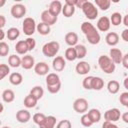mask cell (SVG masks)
Listing matches in <instances>:
<instances>
[{
	"label": "cell",
	"instance_id": "5b68a950",
	"mask_svg": "<svg viewBox=\"0 0 128 128\" xmlns=\"http://www.w3.org/2000/svg\"><path fill=\"white\" fill-rule=\"evenodd\" d=\"M22 30H23L24 34L27 36L33 35L35 33V30H37V25H36L35 20L31 17L25 18L23 21V24H22Z\"/></svg>",
	"mask_w": 128,
	"mask_h": 128
},
{
	"label": "cell",
	"instance_id": "b9f144b4",
	"mask_svg": "<svg viewBox=\"0 0 128 128\" xmlns=\"http://www.w3.org/2000/svg\"><path fill=\"white\" fill-rule=\"evenodd\" d=\"M9 52V45L7 43H5L4 41H1L0 43V56L4 57L8 54Z\"/></svg>",
	"mask_w": 128,
	"mask_h": 128
},
{
	"label": "cell",
	"instance_id": "74e56055",
	"mask_svg": "<svg viewBox=\"0 0 128 128\" xmlns=\"http://www.w3.org/2000/svg\"><path fill=\"white\" fill-rule=\"evenodd\" d=\"M46 117H47V116H46L45 114H43V113H35V114L33 115L32 119H33L34 123L39 126V125H41V124L43 123V121L46 119Z\"/></svg>",
	"mask_w": 128,
	"mask_h": 128
},
{
	"label": "cell",
	"instance_id": "f546056e",
	"mask_svg": "<svg viewBox=\"0 0 128 128\" xmlns=\"http://www.w3.org/2000/svg\"><path fill=\"white\" fill-rule=\"evenodd\" d=\"M37 102H38V100L34 96H32L31 94H28L24 98V106L27 108H34L36 106Z\"/></svg>",
	"mask_w": 128,
	"mask_h": 128
},
{
	"label": "cell",
	"instance_id": "f1b7e54d",
	"mask_svg": "<svg viewBox=\"0 0 128 128\" xmlns=\"http://www.w3.org/2000/svg\"><path fill=\"white\" fill-rule=\"evenodd\" d=\"M119 89H120V84H119L118 81L111 80V81L108 82V84H107V90L109 91V93L116 94V93H118Z\"/></svg>",
	"mask_w": 128,
	"mask_h": 128
},
{
	"label": "cell",
	"instance_id": "7a4b0ae2",
	"mask_svg": "<svg viewBox=\"0 0 128 128\" xmlns=\"http://www.w3.org/2000/svg\"><path fill=\"white\" fill-rule=\"evenodd\" d=\"M98 64L101 70L106 74H111L115 71L116 64L112 61V59L107 55H101L98 58Z\"/></svg>",
	"mask_w": 128,
	"mask_h": 128
},
{
	"label": "cell",
	"instance_id": "f5cc1de1",
	"mask_svg": "<svg viewBox=\"0 0 128 128\" xmlns=\"http://www.w3.org/2000/svg\"><path fill=\"white\" fill-rule=\"evenodd\" d=\"M123 24L126 26V27H128V14H126L125 16H124V18H123Z\"/></svg>",
	"mask_w": 128,
	"mask_h": 128
},
{
	"label": "cell",
	"instance_id": "44dd1931",
	"mask_svg": "<svg viewBox=\"0 0 128 128\" xmlns=\"http://www.w3.org/2000/svg\"><path fill=\"white\" fill-rule=\"evenodd\" d=\"M58 83H61L60 77L56 73H49L46 76V86H51V85H56Z\"/></svg>",
	"mask_w": 128,
	"mask_h": 128
},
{
	"label": "cell",
	"instance_id": "681fc988",
	"mask_svg": "<svg viewBox=\"0 0 128 128\" xmlns=\"http://www.w3.org/2000/svg\"><path fill=\"white\" fill-rule=\"evenodd\" d=\"M121 38L125 41V42H128V28L124 29L121 33Z\"/></svg>",
	"mask_w": 128,
	"mask_h": 128
},
{
	"label": "cell",
	"instance_id": "f907efd6",
	"mask_svg": "<svg viewBox=\"0 0 128 128\" xmlns=\"http://www.w3.org/2000/svg\"><path fill=\"white\" fill-rule=\"evenodd\" d=\"M5 24H6V18H5V16L4 15H0V27H1V29L4 28Z\"/></svg>",
	"mask_w": 128,
	"mask_h": 128
},
{
	"label": "cell",
	"instance_id": "e0dca14e",
	"mask_svg": "<svg viewBox=\"0 0 128 128\" xmlns=\"http://www.w3.org/2000/svg\"><path fill=\"white\" fill-rule=\"evenodd\" d=\"M31 118V114L26 109H21L16 113V119L20 123H27Z\"/></svg>",
	"mask_w": 128,
	"mask_h": 128
},
{
	"label": "cell",
	"instance_id": "c3c4849f",
	"mask_svg": "<svg viewBox=\"0 0 128 128\" xmlns=\"http://www.w3.org/2000/svg\"><path fill=\"white\" fill-rule=\"evenodd\" d=\"M122 65L124 68L128 69V53H126L125 55H123V58H122Z\"/></svg>",
	"mask_w": 128,
	"mask_h": 128
},
{
	"label": "cell",
	"instance_id": "816d5d0a",
	"mask_svg": "<svg viewBox=\"0 0 128 128\" xmlns=\"http://www.w3.org/2000/svg\"><path fill=\"white\" fill-rule=\"evenodd\" d=\"M121 118H122V120H123L125 123H127V124H128V112L123 113V114L121 115Z\"/></svg>",
	"mask_w": 128,
	"mask_h": 128
},
{
	"label": "cell",
	"instance_id": "db71d44e",
	"mask_svg": "<svg viewBox=\"0 0 128 128\" xmlns=\"http://www.w3.org/2000/svg\"><path fill=\"white\" fill-rule=\"evenodd\" d=\"M123 85H124V87L128 90V77H126V78L124 79V81H123Z\"/></svg>",
	"mask_w": 128,
	"mask_h": 128
},
{
	"label": "cell",
	"instance_id": "d6986e66",
	"mask_svg": "<svg viewBox=\"0 0 128 128\" xmlns=\"http://www.w3.org/2000/svg\"><path fill=\"white\" fill-rule=\"evenodd\" d=\"M65 42L70 47L76 46L77 42H78V35H77V33H75V32H68L65 35Z\"/></svg>",
	"mask_w": 128,
	"mask_h": 128
},
{
	"label": "cell",
	"instance_id": "7c38bea8",
	"mask_svg": "<svg viewBox=\"0 0 128 128\" xmlns=\"http://www.w3.org/2000/svg\"><path fill=\"white\" fill-rule=\"evenodd\" d=\"M66 66V61L65 59L62 57V56H56L54 59H53V62H52V67L53 69L56 71V72H61L64 70Z\"/></svg>",
	"mask_w": 128,
	"mask_h": 128
},
{
	"label": "cell",
	"instance_id": "5bb4252c",
	"mask_svg": "<svg viewBox=\"0 0 128 128\" xmlns=\"http://www.w3.org/2000/svg\"><path fill=\"white\" fill-rule=\"evenodd\" d=\"M34 71L37 75L39 76H43L46 74H49V66L46 62H38L35 64L34 66Z\"/></svg>",
	"mask_w": 128,
	"mask_h": 128
},
{
	"label": "cell",
	"instance_id": "d6a6232c",
	"mask_svg": "<svg viewBox=\"0 0 128 128\" xmlns=\"http://www.w3.org/2000/svg\"><path fill=\"white\" fill-rule=\"evenodd\" d=\"M65 59L68 61H74L75 59H77V54H76V50L75 47H70L67 48L65 50Z\"/></svg>",
	"mask_w": 128,
	"mask_h": 128
},
{
	"label": "cell",
	"instance_id": "8d00e7d4",
	"mask_svg": "<svg viewBox=\"0 0 128 128\" xmlns=\"http://www.w3.org/2000/svg\"><path fill=\"white\" fill-rule=\"evenodd\" d=\"M122 15L119 13V12H114V13H112V15H111V17H110V22H111V24L112 25H114V26H118V25H120L121 24V22H122Z\"/></svg>",
	"mask_w": 128,
	"mask_h": 128
},
{
	"label": "cell",
	"instance_id": "7dc6e473",
	"mask_svg": "<svg viewBox=\"0 0 128 128\" xmlns=\"http://www.w3.org/2000/svg\"><path fill=\"white\" fill-rule=\"evenodd\" d=\"M102 128H119V127L116 124H114L113 122L104 121V123L102 124Z\"/></svg>",
	"mask_w": 128,
	"mask_h": 128
},
{
	"label": "cell",
	"instance_id": "603a6c76",
	"mask_svg": "<svg viewBox=\"0 0 128 128\" xmlns=\"http://www.w3.org/2000/svg\"><path fill=\"white\" fill-rule=\"evenodd\" d=\"M22 81H23V77H22V75H21L20 73H18V72L11 73L10 76H9V82H10L12 85H14V86L20 85V84L22 83Z\"/></svg>",
	"mask_w": 128,
	"mask_h": 128
},
{
	"label": "cell",
	"instance_id": "f6af8a7d",
	"mask_svg": "<svg viewBox=\"0 0 128 128\" xmlns=\"http://www.w3.org/2000/svg\"><path fill=\"white\" fill-rule=\"evenodd\" d=\"M119 101L123 106H128V92H123L121 93L119 97Z\"/></svg>",
	"mask_w": 128,
	"mask_h": 128
},
{
	"label": "cell",
	"instance_id": "7402d4cb",
	"mask_svg": "<svg viewBox=\"0 0 128 128\" xmlns=\"http://www.w3.org/2000/svg\"><path fill=\"white\" fill-rule=\"evenodd\" d=\"M15 50H16V52H17L18 54H20V55L26 54L29 50H28V47H27V44H26L25 40H20V41H18V42L16 43V45H15Z\"/></svg>",
	"mask_w": 128,
	"mask_h": 128
},
{
	"label": "cell",
	"instance_id": "30bf717a",
	"mask_svg": "<svg viewBox=\"0 0 128 128\" xmlns=\"http://www.w3.org/2000/svg\"><path fill=\"white\" fill-rule=\"evenodd\" d=\"M97 28L99 31L101 32H106L110 29V26H111V22H110V18L106 17V16H102L98 19L97 21V24H96Z\"/></svg>",
	"mask_w": 128,
	"mask_h": 128
},
{
	"label": "cell",
	"instance_id": "ffe728a7",
	"mask_svg": "<svg viewBox=\"0 0 128 128\" xmlns=\"http://www.w3.org/2000/svg\"><path fill=\"white\" fill-rule=\"evenodd\" d=\"M105 41L109 46H115L119 42V35L116 32H109L105 37Z\"/></svg>",
	"mask_w": 128,
	"mask_h": 128
},
{
	"label": "cell",
	"instance_id": "7bdbcfd3",
	"mask_svg": "<svg viewBox=\"0 0 128 128\" xmlns=\"http://www.w3.org/2000/svg\"><path fill=\"white\" fill-rule=\"evenodd\" d=\"M56 128H72V124L69 120L64 119L58 122V124L56 125Z\"/></svg>",
	"mask_w": 128,
	"mask_h": 128
},
{
	"label": "cell",
	"instance_id": "ac0fdd59",
	"mask_svg": "<svg viewBox=\"0 0 128 128\" xmlns=\"http://www.w3.org/2000/svg\"><path fill=\"white\" fill-rule=\"evenodd\" d=\"M75 70L79 75H85L90 71V64L86 61H80L76 64Z\"/></svg>",
	"mask_w": 128,
	"mask_h": 128
},
{
	"label": "cell",
	"instance_id": "6f0895ef",
	"mask_svg": "<svg viewBox=\"0 0 128 128\" xmlns=\"http://www.w3.org/2000/svg\"><path fill=\"white\" fill-rule=\"evenodd\" d=\"M2 128H10V127H8V126H4V127H2Z\"/></svg>",
	"mask_w": 128,
	"mask_h": 128
},
{
	"label": "cell",
	"instance_id": "ba28073f",
	"mask_svg": "<svg viewBox=\"0 0 128 128\" xmlns=\"http://www.w3.org/2000/svg\"><path fill=\"white\" fill-rule=\"evenodd\" d=\"M10 12H11V15H12L14 18L20 19V18H22L23 16H25V14H26V7H25L23 4H20V3L14 4V5L11 7Z\"/></svg>",
	"mask_w": 128,
	"mask_h": 128
},
{
	"label": "cell",
	"instance_id": "9f6ffc18",
	"mask_svg": "<svg viewBox=\"0 0 128 128\" xmlns=\"http://www.w3.org/2000/svg\"><path fill=\"white\" fill-rule=\"evenodd\" d=\"M4 4H5V1H4V0H2V1L0 2V7H1V6H3Z\"/></svg>",
	"mask_w": 128,
	"mask_h": 128
},
{
	"label": "cell",
	"instance_id": "11a10c76",
	"mask_svg": "<svg viewBox=\"0 0 128 128\" xmlns=\"http://www.w3.org/2000/svg\"><path fill=\"white\" fill-rule=\"evenodd\" d=\"M0 34H1V36H0V40H3V39H4V36H5V32L3 31V29L0 30Z\"/></svg>",
	"mask_w": 128,
	"mask_h": 128
},
{
	"label": "cell",
	"instance_id": "484cf974",
	"mask_svg": "<svg viewBox=\"0 0 128 128\" xmlns=\"http://www.w3.org/2000/svg\"><path fill=\"white\" fill-rule=\"evenodd\" d=\"M15 99V93L11 89H6L2 92V100L6 103H11Z\"/></svg>",
	"mask_w": 128,
	"mask_h": 128
},
{
	"label": "cell",
	"instance_id": "2e32d148",
	"mask_svg": "<svg viewBox=\"0 0 128 128\" xmlns=\"http://www.w3.org/2000/svg\"><path fill=\"white\" fill-rule=\"evenodd\" d=\"M21 66L23 69H26V70H29L32 67H34L35 66V60H34L33 56H31L29 54L23 56L21 59Z\"/></svg>",
	"mask_w": 128,
	"mask_h": 128
},
{
	"label": "cell",
	"instance_id": "8992f818",
	"mask_svg": "<svg viewBox=\"0 0 128 128\" xmlns=\"http://www.w3.org/2000/svg\"><path fill=\"white\" fill-rule=\"evenodd\" d=\"M88 101L85 98H77L73 102V109L77 113L85 114V112L88 110Z\"/></svg>",
	"mask_w": 128,
	"mask_h": 128
},
{
	"label": "cell",
	"instance_id": "ab89813d",
	"mask_svg": "<svg viewBox=\"0 0 128 128\" xmlns=\"http://www.w3.org/2000/svg\"><path fill=\"white\" fill-rule=\"evenodd\" d=\"M94 76H87L83 79L82 81V86L86 89V90H91L92 89V80H93Z\"/></svg>",
	"mask_w": 128,
	"mask_h": 128
},
{
	"label": "cell",
	"instance_id": "52a82bcc",
	"mask_svg": "<svg viewBox=\"0 0 128 128\" xmlns=\"http://www.w3.org/2000/svg\"><path fill=\"white\" fill-rule=\"evenodd\" d=\"M121 113L120 110L118 108H111L108 109L105 113H104V119L105 121H109V122H116L120 119Z\"/></svg>",
	"mask_w": 128,
	"mask_h": 128
},
{
	"label": "cell",
	"instance_id": "9c48e42d",
	"mask_svg": "<svg viewBox=\"0 0 128 128\" xmlns=\"http://www.w3.org/2000/svg\"><path fill=\"white\" fill-rule=\"evenodd\" d=\"M75 13V0L72 1V0H66L65 1V4L62 8V14L69 18L71 16H73Z\"/></svg>",
	"mask_w": 128,
	"mask_h": 128
},
{
	"label": "cell",
	"instance_id": "ee69618b",
	"mask_svg": "<svg viewBox=\"0 0 128 128\" xmlns=\"http://www.w3.org/2000/svg\"><path fill=\"white\" fill-rule=\"evenodd\" d=\"M25 42H26V44H27V47H28V50H29V51H32V50L35 48V46H36V41H35V39H33V38H31V37H28L27 39H25Z\"/></svg>",
	"mask_w": 128,
	"mask_h": 128
},
{
	"label": "cell",
	"instance_id": "bcb514c9",
	"mask_svg": "<svg viewBox=\"0 0 128 128\" xmlns=\"http://www.w3.org/2000/svg\"><path fill=\"white\" fill-rule=\"evenodd\" d=\"M60 88H61V83H58V84H56V85L47 86V90H48L50 93H52V94H55V93L59 92Z\"/></svg>",
	"mask_w": 128,
	"mask_h": 128
},
{
	"label": "cell",
	"instance_id": "f35d334b",
	"mask_svg": "<svg viewBox=\"0 0 128 128\" xmlns=\"http://www.w3.org/2000/svg\"><path fill=\"white\" fill-rule=\"evenodd\" d=\"M10 73V67L6 64H0V79H4Z\"/></svg>",
	"mask_w": 128,
	"mask_h": 128
},
{
	"label": "cell",
	"instance_id": "d4e9b609",
	"mask_svg": "<svg viewBox=\"0 0 128 128\" xmlns=\"http://www.w3.org/2000/svg\"><path fill=\"white\" fill-rule=\"evenodd\" d=\"M87 114L89 115V117H90L91 121L93 122V124L94 123H98L100 121V119H101V112L98 109H96V108L90 109Z\"/></svg>",
	"mask_w": 128,
	"mask_h": 128
},
{
	"label": "cell",
	"instance_id": "cb8c5ba5",
	"mask_svg": "<svg viewBox=\"0 0 128 128\" xmlns=\"http://www.w3.org/2000/svg\"><path fill=\"white\" fill-rule=\"evenodd\" d=\"M56 125V118L54 116H47L46 119L43 121L41 125H39V128H55Z\"/></svg>",
	"mask_w": 128,
	"mask_h": 128
},
{
	"label": "cell",
	"instance_id": "1f68e13d",
	"mask_svg": "<svg viewBox=\"0 0 128 128\" xmlns=\"http://www.w3.org/2000/svg\"><path fill=\"white\" fill-rule=\"evenodd\" d=\"M37 31H38V33L40 35L45 36V35H48L50 33L51 28H50V26L48 24H45V23L41 22V23L37 24Z\"/></svg>",
	"mask_w": 128,
	"mask_h": 128
},
{
	"label": "cell",
	"instance_id": "6da1fadb",
	"mask_svg": "<svg viewBox=\"0 0 128 128\" xmlns=\"http://www.w3.org/2000/svg\"><path fill=\"white\" fill-rule=\"evenodd\" d=\"M81 31L84 33V35L86 36V39L88 40V42L92 45H96L100 42V34L98 33L97 29L95 28V26L90 23V22H83L81 24Z\"/></svg>",
	"mask_w": 128,
	"mask_h": 128
},
{
	"label": "cell",
	"instance_id": "4dcf8cb0",
	"mask_svg": "<svg viewBox=\"0 0 128 128\" xmlns=\"http://www.w3.org/2000/svg\"><path fill=\"white\" fill-rule=\"evenodd\" d=\"M29 94H31L32 96H34L37 100H40L43 97V95H44V90H43V88L41 86H34L30 90V93Z\"/></svg>",
	"mask_w": 128,
	"mask_h": 128
},
{
	"label": "cell",
	"instance_id": "8fae6325",
	"mask_svg": "<svg viewBox=\"0 0 128 128\" xmlns=\"http://www.w3.org/2000/svg\"><path fill=\"white\" fill-rule=\"evenodd\" d=\"M57 19H58V17H56L53 14H51L48 9L47 10H44L41 13V20H42V22L45 23V24H48L49 26L55 24L57 22Z\"/></svg>",
	"mask_w": 128,
	"mask_h": 128
},
{
	"label": "cell",
	"instance_id": "277c9868",
	"mask_svg": "<svg viewBox=\"0 0 128 128\" xmlns=\"http://www.w3.org/2000/svg\"><path fill=\"white\" fill-rule=\"evenodd\" d=\"M60 49V44L57 41H51L47 42L42 47V53L46 57H54L58 53Z\"/></svg>",
	"mask_w": 128,
	"mask_h": 128
},
{
	"label": "cell",
	"instance_id": "680465c9",
	"mask_svg": "<svg viewBox=\"0 0 128 128\" xmlns=\"http://www.w3.org/2000/svg\"><path fill=\"white\" fill-rule=\"evenodd\" d=\"M127 108H128V106H127Z\"/></svg>",
	"mask_w": 128,
	"mask_h": 128
},
{
	"label": "cell",
	"instance_id": "9a60e30c",
	"mask_svg": "<svg viewBox=\"0 0 128 128\" xmlns=\"http://www.w3.org/2000/svg\"><path fill=\"white\" fill-rule=\"evenodd\" d=\"M62 8H63L62 3H61L60 1L55 0V1H52V2L50 3L48 10H49V12H50L51 14H53V15L56 16V17H58V15L62 12Z\"/></svg>",
	"mask_w": 128,
	"mask_h": 128
},
{
	"label": "cell",
	"instance_id": "d590c367",
	"mask_svg": "<svg viewBox=\"0 0 128 128\" xmlns=\"http://www.w3.org/2000/svg\"><path fill=\"white\" fill-rule=\"evenodd\" d=\"M95 5L103 10V11H106L110 8V5H111V1L110 0H95Z\"/></svg>",
	"mask_w": 128,
	"mask_h": 128
},
{
	"label": "cell",
	"instance_id": "83f0119b",
	"mask_svg": "<svg viewBox=\"0 0 128 128\" xmlns=\"http://www.w3.org/2000/svg\"><path fill=\"white\" fill-rule=\"evenodd\" d=\"M6 36H7V38H8L9 40H11V41L16 40V39L20 36V31H19V29L16 28V27H11V28H9V29L7 30Z\"/></svg>",
	"mask_w": 128,
	"mask_h": 128
},
{
	"label": "cell",
	"instance_id": "60d3db41",
	"mask_svg": "<svg viewBox=\"0 0 128 128\" xmlns=\"http://www.w3.org/2000/svg\"><path fill=\"white\" fill-rule=\"evenodd\" d=\"M80 121H81V124H82L84 127H90V126L93 124V122L91 121V119H90V117H89V115H88L87 113H85V114H83V115L81 116Z\"/></svg>",
	"mask_w": 128,
	"mask_h": 128
},
{
	"label": "cell",
	"instance_id": "4316f807",
	"mask_svg": "<svg viewBox=\"0 0 128 128\" xmlns=\"http://www.w3.org/2000/svg\"><path fill=\"white\" fill-rule=\"evenodd\" d=\"M21 59L18 55L16 54H12L9 56L8 58V64L10 67H13V68H17L19 66H21Z\"/></svg>",
	"mask_w": 128,
	"mask_h": 128
},
{
	"label": "cell",
	"instance_id": "836d02e7",
	"mask_svg": "<svg viewBox=\"0 0 128 128\" xmlns=\"http://www.w3.org/2000/svg\"><path fill=\"white\" fill-rule=\"evenodd\" d=\"M103 87H104V80L101 77H93V80H92V89L99 91Z\"/></svg>",
	"mask_w": 128,
	"mask_h": 128
},
{
	"label": "cell",
	"instance_id": "3957f363",
	"mask_svg": "<svg viewBox=\"0 0 128 128\" xmlns=\"http://www.w3.org/2000/svg\"><path fill=\"white\" fill-rule=\"evenodd\" d=\"M81 9H82L85 17L88 18L89 20H94L98 16V8L96 7V5L94 3L90 2V1H85Z\"/></svg>",
	"mask_w": 128,
	"mask_h": 128
},
{
	"label": "cell",
	"instance_id": "4fadbf2b",
	"mask_svg": "<svg viewBox=\"0 0 128 128\" xmlns=\"http://www.w3.org/2000/svg\"><path fill=\"white\" fill-rule=\"evenodd\" d=\"M109 57L112 59V61L115 64H120L122 62V58H123V53L120 49L117 48H111L109 51Z\"/></svg>",
	"mask_w": 128,
	"mask_h": 128
},
{
	"label": "cell",
	"instance_id": "e575fe53",
	"mask_svg": "<svg viewBox=\"0 0 128 128\" xmlns=\"http://www.w3.org/2000/svg\"><path fill=\"white\" fill-rule=\"evenodd\" d=\"M75 50H76V54H77L78 59H83L87 55V49L82 44H77L75 46Z\"/></svg>",
	"mask_w": 128,
	"mask_h": 128
}]
</instances>
